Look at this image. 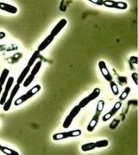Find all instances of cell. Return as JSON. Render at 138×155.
Segmentation results:
<instances>
[{"label":"cell","instance_id":"obj_18","mask_svg":"<svg viewBox=\"0 0 138 155\" xmlns=\"http://www.w3.org/2000/svg\"><path fill=\"white\" fill-rule=\"evenodd\" d=\"M39 55H40V52L39 51H35V52H34L33 54H32V56L30 57V59L29 60V61H28V66L29 67H32L34 64H35V61L37 60V58L39 57Z\"/></svg>","mask_w":138,"mask_h":155},{"label":"cell","instance_id":"obj_12","mask_svg":"<svg viewBox=\"0 0 138 155\" xmlns=\"http://www.w3.org/2000/svg\"><path fill=\"white\" fill-rule=\"evenodd\" d=\"M66 23H67V20L65 19V18H63V19L60 20V22H58V23L55 25V27H54V28L52 29V31H51L50 35H51L52 36L55 37L58 34L61 32L63 28H65V26L66 25Z\"/></svg>","mask_w":138,"mask_h":155},{"label":"cell","instance_id":"obj_13","mask_svg":"<svg viewBox=\"0 0 138 155\" xmlns=\"http://www.w3.org/2000/svg\"><path fill=\"white\" fill-rule=\"evenodd\" d=\"M54 39H55L54 36H52L51 35H49L42 41V43L39 45L38 48H37V51H39L40 53L42 52V51H44V50L52 43V41H54Z\"/></svg>","mask_w":138,"mask_h":155},{"label":"cell","instance_id":"obj_16","mask_svg":"<svg viewBox=\"0 0 138 155\" xmlns=\"http://www.w3.org/2000/svg\"><path fill=\"white\" fill-rule=\"evenodd\" d=\"M10 74V70L7 69V68H5L3 70V72L0 75V85L3 86V84H5V83L6 82V80L8 79V76Z\"/></svg>","mask_w":138,"mask_h":155},{"label":"cell","instance_id":"obj_23","mask_svg":"<svg viewBox=\"0 0 138 155\" xmlns=\"http://www.w3.org/2000/svg\"><path fill=\"white\" fill-rule=\"evenodd\" d=\"M130 91H131V89H130V87H129V86L124 89V91L122 92V94L120 95V97H119L120 101H123V100L126 99L128 97V96H129V94L130 93Z\"/></svg>","mask_w":138,"mask_h":155},{"label":"cell","instance_id":"obj_5","mask_svg":"<svg viewBox=\"0 0 138 155\" xmlns=\"http://www.w3.org/2000/svg\"><path fill=\"white\" fill-rule=\"evenodd\" d=\"M80 110H81V108H80L79 105L74 106V107L72 108V110L70 111V113H69V115L66 116V119H65V121L63 122L62 126H63L64 128H68V127L71 126V124H72L73 119L78 116V114L80 112Z\"/></svg>","mask_w":138,"mask_h":155},{"label":"cell","instance_id":"obj_25","mask_svg":"<svg viewBox=\"0 0 138 155\" xmlns=\"http://www.w3.org/2000/svg\"><path fill=\"white\" fill-rule=\"evenodd\" d=\"M131 78H132L133 81H134L135 84H136V85H137V84H138V73L137 72H133L132 74H131Z\"/></svg>","mask_w":138,"mask_h":155},{"label":"cell","instance_id":"obj_27","mask_svg":"<svg viewBox=\"0 0 138 155\" xmlns=\"http://www.w3.org/2000/svg\"><path fill=\"white\" fill-rule=\"evenodd\" d=\"M5 36H6L5 32H3V31H1V32H0V40H3L4 38H5Z\"/></svg>","mask_w":138,"mask_h":155},{"label":"cell","instance_id":"obj_19","mask_svg":"<svg viewBox=\"0 0 138 155\" xmlns=\"http://www.w3.org/2000/svg\"><path fill=\"white\" fill-rule=\"evenodd\" d=\"M1 152L5 155H19L20 153L17 152V151H15V150L11 149L7 147H3V148L1 150Z\"/></svg>","mask_w":138,"mask_h":155},{"label":"cell","instance_id":"obj_4","mask_svg":"<svg viewBox=\"0 0 138 155\" xmlns=\"http://www.w3.org/2000/svg\"><path fill=\"white\" fill-rule=\"evenodd\" d=\"M42 61H37V62L35 64L33 69L30 71V74L25 78V80H24L23 83H22L23 84V87H28L30 84L33 82L34 78L36 76V74L38 73L39 71H40V69H41V67H42Z\"/></svg>","mask_w":138,"mask_h":155},{"label":"cell","instance_id":"obj_28","mask_svg":"<svg viewBox=\"0 0 138 155\" xmlns=\"http://www.w3.org/2000/svg\"><path fill=\"white\" fill-rule=\"evenodd\" d=\"M3 91V86L2 85H0V94H1V92Z\"/></svg>","mask_w":138,"mask_h":155},{"label":"cell","instance_id":"obj_9","mask_svg":"<svg viewBox=\"0 0 138 155\" xmlns=\"http://www.w3.org/2000/svg\"><path fill=\"white\" fill-rule=\"evenodd\" d=\"M13 84H14V78H8L5 91H4V92H3V94H2V97H0V105H4V104H5L6 100L8 98L7 97H8V95H9V92H10V91H11Z\"/></svg>","mask_w":138,"mask_h":155},{"label":"cell","instance_id":"obj_2","mask_svg":"<svg viewBox=\"0 0 138 155\" xmlns=\"http://www.w3.org/2000/svg\"><path fill=\"white\" fill-rule=\"evenodd\" d=\"M41 85L40 84H36V85H35L34 87L30 89L29 91H28L27 92L25 93V94L22 95L21 97H19L18 98H17L15 102H14V105L15 106H18V105H21L22 104H23L24 102H26L27 100L30 99L32 97H34L35 95L36 94V93H38V91H41Z\"/></svg>","mask_w":138,"mask_h":155},{"label":"cell","instance_id":"obj_11","mask_svg":"<svg viewBox=\"0 0 138 155\" xmlns=\"http://www.w3.org/2000/svg\"><path fill=\"white\" fill-rule=\"evenodd\" d=\"M121 107H122L121 102H116V104H114V106L112 107V109H111L110 110L108 111L105 115H104L103 118H102L103 122H107V121H109L112 116H114L115 115H116V112L121 109Z\"/></svg>","mask_w":138,"mask_h":155},{"label":"cell","instance_id":"obj_14","mask_svg":"<svg viewBox=\"0 0 138 155\" xmlns=\"http://www.w3.org/2000/svg\"><path fill=\"white\" fill-rule=\"evenodd\" d=\"M0 10L6 11L11 14H17V8L16 6L6 4V3H3V2H0Z\"/></svg>","mask_w":138,"mask_h":155},{"label":"cell","instance_id":"obj_24","mask_svg":"<svg viewBox=\"0 0 138 155\" xmlns=\"http://www.w3.org/2000/svg\"><path fill=\"white\" fill-rule=\"evenodd\" d=\"M89 2H91L92 4L97 5H104L105 1L104 0H90Z\"/></svg>","mask_w":138,"mask_h":155},{"label":"cell","instance_id":"obj_21","mask_svg":"<svg viewBox=\"0 0 138 155\" xmlns=\"http://www.w3.org/2000/svg\"><path fill=\"white\" fill-rule=\"evenodd\" d=\"M15 48L17 49V46H14L13 44L0 45V51H12Z\"/></svg>","mask_w":138,"mask_h":155},{"label":"cell","instance_id":"obj_8","mask_svg":"<svg viewBox=\"0 0 138 155\" xmlns=\"http://www.w3.org/2000/svg\"><path fill=\"white\" fill-rule=\"evenodd\" d=\"M19 89H20V84H17L16 85H14V88L12 89V91H11V96L9 97V98H7L5 104H4V107H3V110L5 111V112L10 110L11 105H12V103H13V99L16 97V95L18 92Z\"/></svg>","mask_w":138,"mask_h":155},{"label":"cell","instance_id":"obj_29","mask_svg":"<svg viewBox=\"0 0 138 155\" xmlns=\"http://www.w3.org/2000/svg\"><path fill=\"white\" fill-rule=\"evenodd\" d=\"M3 147H4V146H2V145H0V151L2 150V148H3Z\"/></svg>","mask_w":138,"mask_h":155},{"label":"cell","instance_id":"obj_7","mask_svg":"<svg viewBox=\"0 0 138 155\" xmlns=\"http://www.w3.org/2000/svg\"><path fill=\"white\" fill-rule=\"evenodd\" d=\"M104 5L110 9H117V10H126L128 8L127 3L113 1V0H106L104 3Z\"/></svg>","mask_w":138,"mask_h":155},{"label":"cell","instance_id":"obj_22","mask_svg":"<svg viewBox=\"0 0 138 155\" xmlns=\"http://www.w3.org/2000/svg\"><path fill=\"white\" fill-rule=\"evenodd\" d=\"M109 83H110V90H111V91H112V93L115 95V96H117V95L119 94V89H118L117 84H116L113 80L109 82Z\"/></svg>","mask_w":138,"mask_h":155},{"label":"cell","instance_id":"obj_1","mask_svg":"<svg viewBox=\"0 0 138 155\" xmlns=\"http://www.w3.org/2000/svg\"><path fill=\"white\" fill-rule=\"evenodd\" d=\"M104 108H105V102L103 100H100L99 102L98 103V105H97V108H96V112H95L94 116H93L92 120L89 122L87 128H86L88 132H93L95 129L97 124L99 123V116L101 115V112L104 110Z\"/></svg>","mask_w":138,"mask_h":155},{"label":"cell","instance_id":"obj_17","mask_svg":"<svg viewBox=\"0 0 138 155\" xmlns=\"http://www.w3.org/2000/svg\"><path fill=\"white\" fill-rule=\"evenodd\" d=\"M96 148V145L95 142H89V143H86L81 146V150L83 152H89Z\"/></svg>","mask_w":138,"mask_h":155},{"label":"cell","instance_id":"obj_26","mask_svg":"<svg viewBox=\"0 0 138 155\" xmlns=\"http://www.w3.org/2000/svg\"><path fill=\"white\" fill-rule=\"evenodd\" d=\"M130 61H131V63H134L135 65H136L137 64V57L136 56H131Z\"/></svg>","mask_w":138,"mask_h":155},{"label":"cell","instance_id":"obj_20","mask_svg":"<svg viewBox=\"0 0 138 155\" xmlns=\"http://www.w3.org/2000/svg\"><path fill=\"white\" fill-rule=\"evenodd\" d=\"M96 145V148H102V147H106L109 146V140H98L97 142H95Z\"/></svg>","mask_w":138,"mask_h":155},{"label":"cell","instance_id":"obj_10","mask_svg":"<svg viewBox=\"0 0 138 155\" xmlns=\"http://www.w3.org/2000/svg\"><path fill=\"white\" fill-rule=\"evenodd\" d=\"M98 66H99V68L101 74L103 75V77H104V78H105V80L108 81V82L112 81V80H113L112 76H111L110 72H109V70H108V68H107V66H106V63H105V61H100L99 62V64H98Z\"/></svg>","mask_w":138,"mask_h":155},{"label":"cell","instance_id":"obj_15","mask_svg":"<svg viewBox=\"0 0 138 155\" xmlns=\"http://www.w3.org/2000/svg\"><path fill=\"white\" fill-rule=\"evenodd\" d=\"M30 68H31V67H29L28 65L26 66V67H24V69H23L22 72H21V74L19 75V77H18V78H17V84H21L23 83V81H24V80H25V78H27L28 73H29V72L30 71Z\"/></svg>","mask_w":138,"mask_h":155},{"label":"cell","instance_id":"obj_6","mask_svg":"<svg viewBox=\"0 0 138 155\" xmlns=\"http://www.w3.org/2000/svg\"><path fill=\"white\" fill-rule=\"evenodd\" d=\"M99 95L100 89L95 88L93 90V91L90 95H88L87 97H86L85 98H83V99L79 102V104L78 105L79 106L81 109H83V108H85L86 105H88L92 101H93V100H95L96 98H98V97H99Z\"/></svg>","mask_w":138,"mask_h":155},{"label":"cell","instance_id":"obj_3","mask_svg":"<svg viewBox=\"0 0 138 155\" xmlns=\"http://www.w3.org/2000/svg\"><path fill=\"white\" fill-rule=\"evenodd\" d=\"M82 134V131L80 129H74L70 130L66 132H61V133H56L53 134V140H61L67 138H72V137H78L80 136Z\"/></svg>","mask_w":138,"mask_h":155}]
</instances>
